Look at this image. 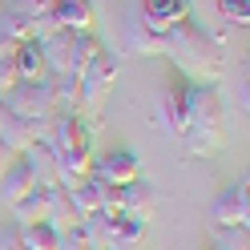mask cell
Listing matches in <instances>:
<instances>
[{"label":"cell","mask_w":250,"mask_h":250,"mask_svg":"<svg viewBox=\"0 0 250 250\" xmlns=\"http://www.w3.org/2000/svg\"><path fill=\"white\" fill-rule=\"evenodd\" d=\"M190 129H186L182 142H190L194 158H210V153L222 146V133H226V105H222V93L214 85H190Z\"/></svg>","instance_id":"obj_1"},{"label":"cell","mask_w":250,"mask_h":250,"mask_svg":"<svg viewBox=\"0 0 250 250\" xmlns=\"http://www.w3.org/2000/svg\"><path fill=\"white\" fill-rule=\"evenodd\" d=\"M162 41H166L162 57H169L182 73L198 77V85H210V77L222 73V57H218V53L210 49V41H206V37H202L198 28L190 24V17L178 21L174 28H169V33H162Z\"/></svg>","instance_id":"obj_2"},{"label":"cell","mask_w":250,"mask_h":250,"mask_svg":"<svg viewBox=\"0 0 250 250\" xmlns=\"http://www.w3.org/2000/svg\"><path fill=\"white\" fill-rule=\"evenodd\" d=\"M89 137H93V129L81 113H57V117H49L41 146H49V153H77V149H89Z\"/></svg>","instance_id":"obj_3"},{"label":"cell","mask_w":250,"mask_h":250,"mask_svg":"<svg viewBox=\"0 0 250 250\" xmlns=\"http://www.w3.org/2000/svg\"><path fill=\"white\" fill-rule=\"evenodd\" d=\"M4 109L8 113H17V117H53V93H49V81H17L4 97Z\"/></svg>","instance_id":"obj_4"},{"label":"cell","mask_w":250,"mask_h":250,"mask_svg":"<svg viewBox=\"0 0 250 250\" xmlns=\"http://www.w3.org/2000/svg\"><path fill=\"white\" fill-rule=\"evenodd\" d=\"M44 129H49V117L33 121V117H17V113H8L4 121H0V146L21 158L24 149H33L41 137H44Z\"/></svg>","instance_id":"obj_5"},{"label":"cell","mask_w":250,"mask_h":250,"mask_svg":"<svg viewBox=\"0 0 250 250\" xmlns=\"http://www.w3.org/2000/svg\"><path fill=\"white\" fill-rule=\"evenodd\" d=\"M93 174L109 186H129V182L142 178V162L129 149H105L101 158H93Z\"/></svg>","instance_id":"obj_6"},{"label":"cell","mask_w":250,"mask_h":250,"mask_svg":"<svg viewBox=\"0 0 250 250\" xmlns=\"http://www.w3.org/2000/svg\"><path fill=\"white\" fill-rule=\"evenodd\" d=\"M190 81H174L166 93H162V129L169 137H186V129H190Z\"/></svg>","instance_id":"obj_7"},{"label":"cell","mask_w":250,"mask_h":250,"mask_svg":"<svg viewBox=\"0 0 250 250\" xmlns=\"http://www.w3.org/2000/svg\"><path fill=\"white\" fill-rule=\"evenodd\" d=\"M210 218H214L218 226H226V230H246V222H250V194H246V182H234L230 190L214 202Z\"/></svg>","instance_id":"obj_8"},{"label":"cell","mask_w":250,"mask_h":250,"mask_svg":"<svg viewBox=\"0 0 250 250\" xmlns=\"http://www.w3.org/2000/svg\"><path fill=\"white\" fill-rule=\"evenodd\" d=\"M37 190V178H33V169L24 166V158H12L8 166H4V174H0V202L12 210L21 198H28Z\"/></svg>","instance_id":"obj_9"},{"label":"cell","mask_w":250,"mask_h":250,"mask_svg":"<svg viewBox=\"0 0 250 250\" xmlns=\"http://www.w3.org/2000/svg\"><path fill=\"white\" fill-rule=\"evenodd\" d=\"M186 17H190V0H146L142 4V24L153 33H169Z\"/></svg>","instance_id":"obj_10"},{"label":"cell","mask_w":250,"mask_h":250,"mask_svg":"<svg viewBox=\"0 0 250 250\" xmlns=\"http://www.w3.org/2000/svg\"><path fill=\"white\" fill-rule=\"evenodd\" d=\"M57 234H65L73 226H81V210L73 206V194L65 190V186H53L49 190V218H44Z\"/></svg>","instance_id":"obj_11"},{"label":"cell","mask_w":250,"mask_h":250,"mask_svg":"<svg viewBox=\"0 0 250 250\" xmlns=\"http://www.w3.org/2000/svg\"><path fill=\"white\" fill-rule=\"evenodd\" d=\"M53 21L65 33H93V4L89 0H57Z\"/></svg>","instance_id":"obj_12"},{"label":"cell","mask_w":250,"mask_h":250,"mask_svg":"<svg viewBox=\"0 0 250 250\" xmlns=\"http://www.w3.org/2000/svg\"><path fill=\"white\" fill-rule=\"evenodd\" d=\"M121 214L149 222V214H153V186L142 182V178L129 182V186H121Z\"/></svg>","instance_id":"obj_13"},{"label":"cell","mask_w":250,"mask_h":250,"mask_svg":"<svg viewBox=\"0 0 250 250\" xmlns=\"http://www.w3.org/2000/svg\"><path fill=\"white\" fill-rule=\"evenodd\" d=\"M97 53H101V41L93 33H73L69 37V77H85Z\"/></svg>","instance_id":"obj_14"},{"label":"cell","mask_w":250,"mask_h":250,"mask_svg":"<svg viewBox=\"0 0 250 250\" xmlns=\"http://www.w3.org/2000/svg\"><path fill=\"white\" fill-rule=\"evenodd\" d=\"M77 230L85 234L89 250H109L113 246V230H117V214H89V218H81Z\"/></svg>","instance_id":"obj_15"},{"label":"cell","mask_w":250,"mask_h":250,"mask_svg":"<svg viewBox=\"0 0 250 250\" xmlns=\"http://www.w3.org/2000/svg\"><path fill=\"white\" fill-rule=\"evenodd\" d=\"M49 190H53V186H49ZM49 190H44V186H37L28 198H21L17 206H12L17 226H33V222H44V218H49Z\"/></svg>","instance_id":"obj_16"},{"label":"cell","mask_w":250,"mask_h":250,"mask_svg":"<svg viewBox=\"0 0 250 250\" xmlns=\"http://www.w3.org/2000/svg\"><path fill=\"white\" fill-rule=\"evenodd\" d=\"M24 158V166L33 169V178H37V186H44V190H49V186H61L57 182V162H53V153H49V146H33V149H24L21 153Z\"/></svg>","instance_id":"obj_17"},{"label":"cell","mask_w":250,"mask_h":250,"mask_svg":"<svg viewBox=\"0 0 250 250\" xmlns=\"http://www.w3.org/2000/svg\"><path fill=\"white\" fill-rule=\"evenodd\" d=\"M17 77H21V81H44V53H41V41L17 44Z\"/></svg>","instance_id":"obj_18"},{"label":"cell","mask_w":250,"mask_h":250,"mask_svg":"<svg viewBox=\"0 0 250 250\" xmlns=\"http://www.w3.org/2000/svg\"><path fill=\"white\" fill-rule=\"evenodd\" d=\"M125 41H129V49H133V53H146V57H162V49H166L162 33L146 28L142 21H133L129 28H125Z\"/></svg>","instance_id":"obj_19"},{"label":"cell","mask_w":250,"mask_h":250,"mask_svg":"<svg viewBox=\"0 0 250 250\" xmlns=\"http://www.w3.org/2000/svg\"><path fill=\"white\" fill-rule=\"evenodd\" d=\"M0 37H4L8 44H24V41H37V28H33V21H24L21 12L4 8L0 12Z\"/></svg>","instance_id":"obj_20"},{"label":"cell","mask_w":250,"mask_h":250,"mask_svg":"<svg viewBox=\"0 0 250 250\" xmlns=\"http://www.w3.org/2000/svg\"><path fill=\"white\" fill-rule=\"evenodd\" d=\"M24 250H61V234L49 222H33V226H17Z\"/></svg>","instance_id":"obj_21"},{"label":"cell","mask_w":250,"mask_h":250,"mask_svg":"<svg viewBox=\"0 0 250 250\" xmlns=\"http://www.w3.org/2000/svg\"><path fill=\"white\" fill-rule=\"evenodd\" d=\"M146 238V222L142 218H125L117 214V230H113V250H133L137 242Z\"/></svg>","instance_id":"obj_22"},{"label":"cell","mask_w":250,"mask_h":250,"mask_svg":"<svg viewBox=\"0 0 250 250\" xmlns=\"http://www.w3.org/2000/svg\"><path fill=\"white\" fill-rule=\"evenodd\" d=\"M4 8H12V12H21L24 21H44V17H53V8H57V0H8Z\"/></svg>","instance_id":"obj_23"},{"label":"cell","mask_w":250,"mask_h":250,"mask_svg":"<svg viewBox=\"0 0 250 250\" xmlns=\"http://www.w3.org/2000/svg\"><path fill=\"white\" fill-rule=\"evenodd\" d=\"M218 12L230 24H246L250 21V0H218Z\"/></svg>","instance_id":"obj_24"},{"label":"cell","mask_w":250,"mask_h":250,"mask_svg":"<svg viewBox=\"0 0 250 250\" xmlns=\"http://www.w3.org/2000/svg\"><path fill=\"white\" fill-rule=\"evenodd\" d=\"M61 250H89V242H85V234L81 230H65V234H61Z\"/></svg>","instance_id":"obj_25"},{"label":"cell","mask_w":250,"mask_h":250,"mask_svg":"<svg viewBox=\"0 0 250 250\" xmlns=\"http://www.w3.org/2000/svg\"><path fill=\"white\" fill-rule=\"evenodd\" d=\"M0 250H24L21 230H17V226H4V230H0Z\"/></svg>","instance_id":"obj_26"},{"label":"cell","mask_w":250,"mask_h":250,"mask_svg":"<svg viewBox=\"0 0 250 250\" xmlns=\"http://www.w3.org/2000/svg\"><path fill=\"white\" fill-rule=\"evenodd\" d=\"M12 158H17V153H8V149H4V146H0V174H4V166H8V162H12Z\"/></svg>","instance_id":"obj_27"},{"label":"cell","mask_w":250,"mask_h":250,"mask_svg":"<svg viewBox=\"0 0 250 250\" xmlns=\"http://www.w3.org/2000/svg\"><path fill=\"white\" fill-rule=\"evenodd\" d=\"M4 117H8V109H4V101H0V121H4Z\"/></svg>","instance_id":"obj_28"},{"label":"cell","mask_w":250,"mask_h":250,"mask_svg":"<svg viewBox=\"0 0 250 250\" xmlns=\"http://www.w3.org/2000/svg\"><path fill=\"white\" fill-rule=\"evenodd\" d=\"M109 250H113V246H109Z\"/></svg>","instance_id":"obj_29"}]
</instances>
